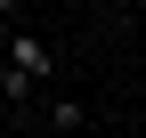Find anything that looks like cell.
Masks as SVG:
<instances>
[{
	"label": "cell",
	"mask_w": 146,
	"mask_h": 138,
	"mask_svg": "<svg viewBox=\"0 0 146 138\" xmlns=\"http://www.w3.org/2000/svg\"><path fill=\"white\" fill-rule=\"evenodd\" d=\"M49 65H57V49H49L41 33H16V41H8V73L25 81V90H41V81H49Z\"/></svg>",
	"instance_id": "cell-1"
},
{
	"label": "cell",
	"mask_w": 146,
	"mask_h": 138,
	"mask_svg": "<svg viewBox=\"0 0 146 138\" xmlns=\"http://www.w3.org/2000/svg\"><path fill=\"white\" fill-rule=\"evenodd\" d=\"M49 122H57V130H81L89 106H81V98H49Z\"/></svg>",
	"instance_id": "cell-2"
},
{
	"label": "cell",
	"mask_w": 146,
	"mask_h": 138,
	"mask_svg": "<svg viewBox=\"0 0 146 138\" xmlns=\"http://www.w3.org/2000/svg\"><path fill=\"white\" fill-rule=\"evenodd\" d=\"M25 98H33V90H25V81L8 73V57H0V106H25Z\"/></svg>",
	"instance_id": "cell-3"
}]
</instances>
